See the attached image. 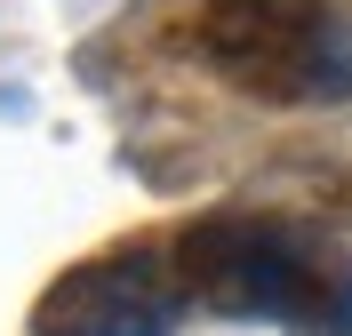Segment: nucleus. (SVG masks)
<instances>
[{"instance_id":"nucleus-1","label":"nucleus","mask_w":352,"mask_h":336,"mask_svg":"<svg viewBox=\"0 0 352 336\" xmlns=\"http://www.w3.org/2000/svg\"><path fill=\"white\" fill-rule=\"evenodd\" d=\"M192 304L232 320H288L305 336H352V265L280 216H208L176 232Z\"/></svg>"},{"instance_id":"nucleus-2","label":"nucleus","mask_w":352,"mask_h":336,"mask_svg":"<svg viewBox=\"0 0 352 336\" xmlns=\"http://www.w3.org/2000/svg\"><path fill=\"white\" fill-rule=\"evenodd\" d=\"M200 56L264 104H336L352 96V24L329 0H208Z\"/></svg>"},{"instance_id":"nucleus-3","label":"nucleus","mask_w":352,"mask_h":336,"mask_svg":"<svg viewBox=\"0 0 352 336\" xmlns=\"http://www.w3.org/2000/svg\"><path fill=\"white\" fill-rule=\"evenodd\" d=\"M192 289L176 265V240H120L104 256L48 280L32 304V336H168L184 320Z\"/></svg>"}]
</instances>
